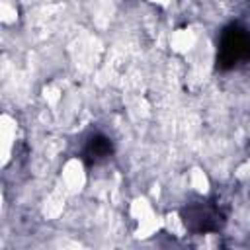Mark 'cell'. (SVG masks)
<instances>
[{"label":"cell","instance_id":"obj_1","mask_svg":"<svg viewBox=\"0 0 250 250\" xmlns=\"http://www.w3.org/2000/svg\"><path fill=\"white\" fill-rule=\"evenodd\" d=\"M88 182V174L86 168L82 164L80 158H68L64 160L62 168H61V184H62V191L66 195H78L84 186Z\"/></svg>","mask_w":250,"mask_h":250},{"label":"cell","instance_id":"obj_2","mask_svg":"<svg viewBox=\"0 0 250 250\" xmlns=\"http://www.w3.org/2000/svg\"><path fill=\"white\" fill-rule=\"evenodd\" d=\"M0 139H2V162L4 166L10 162V156H12V150L16 146V135H18V121L16 117H12L10 113H4L2 115V121H0Z\"/></svg>","mask_w":250,"mask_h":250},{"label":"cell","instance_id":"obj_3","mask_svg":"<svg viewBox=\"0 0 250 250\" xmlns=\"http://www.w3.org/2000/svg\"><path fill=\"white\" fill-rule=\"evenodd\" d=\"M197 45V35L193 33V29L189 27H182V29H176L172 35H170V47L172 51L180 53V55H186V53H191Z\"/></svg>","mask_w":250,"mask_h":250},{"label":"cell","instance_id":"obj_4","mask_svg":"<svg viewBox=\"0 0 250 250\" xmlns=\"http://www.w3.org/2000/svg\"><path fill=\"white\" fill-rule=\"evenodd\" d=\"M188 184H189V188H191L197 195H205V193L209 191V186H211V184H209V176H207L205 170H201V168H191Z\"/></svg>","mask_w":250,"mask_h":250},{"label":"cell","instance_id":"obj_5","mask_svg":"<svg viewBox=\"0 0 250 250\" xmlns=\"http://www.w3.org/2000/svg\"><path fill=\"white\" fill-rule=\"evenodd\" d=\"M16 20H18L16 2L4 0V2H2V21H4V23H16Z\"/></svg>","mask_w":250,"mask_h":250}]
</instances>
